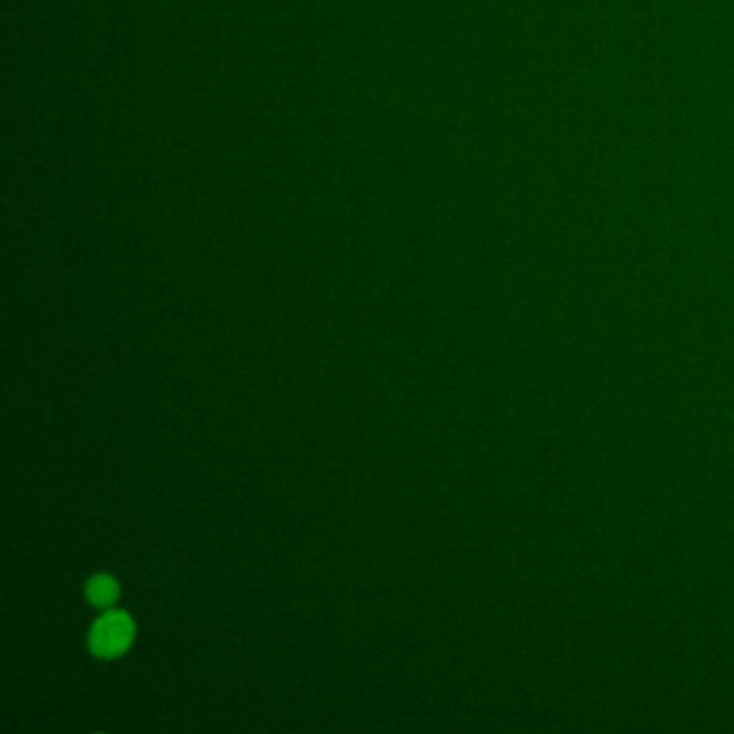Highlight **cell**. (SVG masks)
I'll use <instances>...</instances> for the list:
<instances>
[{
	"label": "cell",
	"instance_id": "2",
	"mask_svg": "<svg viewBox=\"0 0 734 734\" xmlns=\"http://www.w3.org/2000/svg\"><path fill=\"white\" fill-rule=\"evenodd\" d=\"M119 597V584L114 582L111 575H95L89 584H86V599L95 605V608H109Z\"/></svg>",
	"mask_w": 734,
	"mask_h": 734
},
{
	"label": "cell",
	"instance_id": "1",
	"mask_svg": "<svg viewBox=\"0 0 734 734\" xmlns=\"http://www.w3.org/2000/svg\"><path fill=\"white\" fill-rule=\"evenodd\" d=\"M134 640V623L125 612H109L91 629L89 646L102 660L123 655Z\"/></svg>",
	"mask_w": 734,
	"mask_h": 734
}]
</instances>
